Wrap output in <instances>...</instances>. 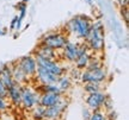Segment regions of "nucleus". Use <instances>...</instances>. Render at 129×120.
Returning <instances> with one entry per match:
<instances>
[{
    "label": "nucleus",
    "mask_w": 129,
    "mask_h": 120,
    "mask_svg": "<svg viewBox=\"0 0 129 120\" xmlns=\"http://www.w3.org/2000/svg\"><path fill=\"white\" fill-rule=\"evenodd\" d=\"M68 29L78 37L86 38L91 29V23L85 17H75L68 23Z\"/></svg>",
    "instance_id": "f257e3e1"
},
{
    "label": "nucleus",
    "mask_w": 129,
    "mask_h": 120,
    "mask_svg": "<svg viewBox=\"0 0 129 120\" xmlns=\"http://www.w3.org/2000/svg\"><path fill=\"white\" fill-rule=\"evenodd\" d=\"M103 26L101 23H96L91 25L90 32L87 35V39L90 46L93 50H101L104 46V36H103Z\"/></svg>",
    "instance_id": "f03ea898"
},
{
    "label": "nucleus",
    "mask_w": 129,
    "mask_h": 120,
    "mask_svg": "<svg viewBox=\"0 0 129 120\" xmlns=\"http://www.w3.org/2000/svg\"><path fill=\"white\" fill-rule=\"evenodd\" d=\"M66 43H67L66 38L60 33H49V35H46L42 39V44L53 49V50L62 49Z\"/></svg>",
    "instance_id": "7ed1b4c3"
},
{
    "label": "nucleus",
    "mask_w": 129,
    "mask_h": 120,
    "mask_svg": "<svg viewBox=\"0 0 129 120\" xmlns=\"http://www.w3.org/2000/svg\"><path fill=\"white\" fill-rule=\"evenodd\" d=\"M35 61H36L37 67L49 70V71H51L53 74H55L56 76H61L62 73H63V68L60 67V65L57 64L56 62H54L53 60H49V58H43V57H37Z\"/></svg>",
    "instance_id": "20e7f679"
},
{
    "label": "nucleus",
    "mask_w": 129,
    "mask_h": 120,
    "mask_svg": "<svg viewBox=\"0 0 129 120\" xmlns=\"http://www.w3.org/2000/svg\"><path fill=\"white\" fill-rule=\"evenodd\" d=\"M105 71L99 68V69L94 70H86L85 73L81 75V81L85 83L87 82H94V83H101L105 80Z\"/></svg>",
    "instance_id": "39448f33"
},
{
    "label": "nucleus",
    "mask_w": 129,
    "mask_h": 120,
    "mask_svg": "<svg viewBox=\"0 0 129 120\" xmlns=\"http://www.w3.org/2000/svg\"><path fill=\"white\" fill-rule=\"evenodd\" d=\"M38 102H40V97L36 93L30 90L29 88H22V101H20V103H23L24 107L31 108V107L38 105Z\"/></svg>",
    "instance_id": "423d86ee"
},
{
    "label": "nucleus",
    "mask_w": 129,
    "mask_h": 120,
    "mask_svg": "<svg viewBox=\"0 0 129 120\" xmlns=\"http://www.w3.org/2000/svg\"><path fill=\"white\" fill-rule=\"evenodd\" d=\"M37 76L42 82V84H56L57 80H59V76H56L51 71L40 68V67H37Z\"/></svg>",
    "instance_id": "0eeeda50"
},
{
    "label": "nucleus",
    "mask_w": 129,
    "mask_h": 120,
    "mask_svg": "<svg viewBox=\"0 0 129 120\" xmlns=\"http://www.w3.org/2000/svg\"><path fill=\"white\" fill-rule=\"evenodd\" d=\"M19 68L23 70L26 75H34L37 69L36 61L34 60L32 57H30V56H25L23 58H20V61H19Z\"/></svg>",
    "instance_id": "6e6552de"
},
{
    "label": "nucleus",
    "mask_w": 129,
    "mask_h": 120,
    "mask_svg": "<svg viewBox=\"0 0 129 120\" xmlns=\"http://www.w3.org/2000/svg\"><path fill=\"white\" fill-rule=\"evenodd\" d=\"M105 94L104 93H101V92H96L93 93V94H90L87 97V100H86V103L88 105V107H91L93 109H97V108H99L102 105H104L105 103Z\"/></svg>",
    "instance_id": "1a4fd4ad"
},
{
    "label": "nucleus",
    "mask_w": 129,
    "mask_h": 120,
    "mask_svg": "<svg viewBox=\"0 0 129 120\" xmlns=\"http://www.w3.org/2000/svg\"><path fill=\"white\" fill-rule=\"evenodd\" d=\"M64 108V103L62 101L57 102L56 105L50 107H44V118H48V119H56L59 118L62 111Z\"/></svg>",
    "instance_id": "9d476101"
},
{
    "label": "nucleus",
    "mask_w": 129,
    "mask_h": 120,
    "mask_svg": "<svg viewBox=\"0 0 129 120\" xmlns=\"http://www.w3.org/2000/svg\"><path fill=\"white\" fill-rule=\"evenodd\" d=\"M60 94H54V93H43V95L40 99V105L43 107H50L60 102Z\"/></svg>",
    "instance_id": "9b49d317"
},
{
    "label": "nucleus",
    "mask_w": 129,
    "mask_h": 120,
    "mask_svg": "<svg viewBox=\"0 0 129 120\" xmlns=\"http://www.w3.org/2000/svg\"><path fill=\"white\" fill-rule=\"evenodd\" d=\"M79 48L74 43H66L63 46V55L68 61H75L78 57Z\"/></svg>",
    "instance_id": "f8f14e48"
},
{
    "label": "nucleus",
    "mask_w": 129,
    "mask_h": 120,
    "mask_svg": "<svg viewBox=\"0 0 129 120\" xmlns=\"http://www.w3.org/2000/svg\"><path fill=\"white\" fill-rule=\"evenodd\" d=\"M7 94L10 95L11 100L14 105H19L22 101V88L19 87L17 83H14L13 86L7 88Z\"/></svg>",
    "instance_id": "ddd939ff"
},
{
    "label": "nucleus",
    "mask_w": 129,
    "mask_h": 120,
    "mask_svg": "<svg viewBox=\"0 0 129 120\" xmlns=\"http://www.w3.org/2000/svg\"><path fill=\"white\" fill-rule=\"evenodd\" d=\"M0 80L5 84L6 88H10L11 86L14 84V81L12 79V71H11V69L7 65H5L4 68L0 70Z\"/></svg>",
    "instance_id": "4468645a"
},
{
    "label": "nucleus",
    "mask_w": 129,
    "mask_h": 120,
    "mask_svg": "<svg viewBox=\"0 0 129 120\" xmlns=\"http://www.w3.org/2000/svg\"><path fill=\"white\" fill-rule=\"evenodd\" d=\"M90 62V56L86 52L85 49H79V52H78V57L75 58V63H77V67L79 69H84L86 68L87 63Z\"/></svg>",
    "instance_id": "2eb2a0df"
},
{
    "label": "nucleus",
    "mask_w": 129,
    "mask_h": 120,
    "mask_svg": "<svg viewBox=\"0 0 129 120\" xmlns=\"http://www.w3.org/2000/svg\"><path fill=\"white\" fill-rule=\"evenodd\" d=\"M37 57H43V58L53 60V58H54V50L42 44V45L38 48V50H37Z\"/></svg>",
    "instance_id": "dca6fc26"
},
{
    "label": "nucleus",
    "mask_w": 129,
    "mask_h": 120,
    "mask_svg": "<svg viewBox=\"0 0 129 120\" xmlns=\"http://www.w3.org/2000/svg\"><path fill=\"white\" fill-rule=\"evenodd\" d=\"M26 76H28V75L25 74L19 67L16 68V69L12 71V79H13L14 82H22V81H24V80L26 79Z\"/></svg>",
    "instance_id": "f3484780"
},
{
    "label": "nucleus",
    "mask_w": 129,
    "mask_h": 120,
    "mask_svg": "<svg viewBox=\"0 0 129 120\" xmlns=\"http://www.w3.org/2000/svg\"><path fill=\"white\" fill-rule=\"evenodd\" d=\"M85 90L88 94H93L96 92H99V83H94V82H87L85 86Z\"/></svg>",
    "instance_id": "a211bd4d"
},
{
    "label": "nucleus",
    "mask_w": 129,
    "mask_h": 120,
    "mask_svg": "<svg viewBox=\"0 0 129 120\" xmlns=\"http://www.w3.org/2000/svg\"><path fill=\"white\" fill-rule=\"evenodd\" d=\"M57 83H59L57 87L60 88V90H66L71 86V81H69L68 77H61V79L57 80Z\"/></svg>",
    "instance_id": "6ab92c4d"
},
{
    "label": "nucleus",
    "mask_w": 129,
    "mask_h": 120,
    "mask_svg": "<svg viewBox=\"0 0 129 120\" xmlns=\"http://www.w3.org/2000/svg\"><path fill=\"white\" fill-rule=\"evenodd\" d=\"M34 118L37 120L43 119V118H44V107L41 106V105L37 107L36 109L34 111Z\"/></svg>",
    "instance_id": "aec40b11"
},
{
    "label": "nucleus",
    "mask_w": 129,
    "mask_h": 120,
    "mask_svg": "<svg viewBox=\"0 0 129 120\" xmlns=\"http://www.w3.org/2000/svg\"><path fill=\"white\" fill-rule=\"evenodd\" d=\"M86 68L87 70H94V69H99L101 68V64H99V62H88L87 65H86Z\"/></svg>",
    "instance_id": "412c9836"
},
{
    "label": "nucleus",
    "mask_w": 129,
    "mask_h": 120,
    "mask_svg": "<svg viewBox=\"0 0 129 120\" xmlns=\"http://www.w3.org/2000/svg\"><path fill=\"white\" fill-rule=\"evenodd\" d=\"M88 120H105V116L103 115L102 113H99V112H94L93 114H91Z\"/></svg>",
    "instance_id": "4be33fe9"
},
{
    "label": "nucleus",
    "mask_w": 129,
    "mask_h": 120,
    "mask_svg": "<svg viewBox=\"0 0 129 120\" xmlns=\"http://www.w3.org/2000/svg\"><path fill=\"white\" fill-rule=\"evenodd\" d=\"M7 96V88L5 87V84L1 82V80H0V97L1 99H4V97Z\"/></svg>",
    "instance_id": "5701e85b"
},
{
    "label": "nucleus",
    "mask_w": 129,
    "mask_h": 120,
    "mask_svg": "<svg viewBox=\"0 0 129 120\" xmlns=\"http://www.w3.org/2000/svg\"><path fill=\"white\" fill-rule=\"evenodd\" d=\"M6 107H7L6 102L4 101V99H1V97H0V111H4V109H6Z\"/></svg>",
    "instance_id": "b1692460"
},
{
    "label": "nucleus",
    "mask_w": 129,
    "mask_h": 120,
    "mask_svg": "<svg viewBox=\"0 0 129 120\" xmlns=\"http://www.w3.org/2000/svg\"><path fill=\"white\" fill-rule=\"evenodd\" d=\"M118 3L122 7H125V6H128V0H118Z\"/></svg>",
    "instance_id": "393cba45"
},
{
    "label": "nucleus",
    "mask_w": 129,
    "mask_h": 120,
    "mask_svg": "<svg viewBox=\"0 0 129 120\" xmlns=\"http://www.w3.org/2000/svg\"><path fill=\"white\" fill-rule=\"evenodd\" d=\"M17 19H18V17H16V18L12 20V24H11V29L13 30V29H16V24H17Z\"/></svg>",
    "instance_id": "a878e982"
},
{
    "label": "nucleus",
    "mask_w": 129,
    "mask_h": 120,
    "mask_svg": "<svg viewBox=\"0 0 129 120\" xmlns=\"http://www.w3.org/2000/svg\"><path fill=\"white\" fill-rule=\"evenodd\" d=\"M4 35H5V32H4V31H1V30H0V36H4Z\"/></svg>",
    "instance_id": "bb28decb"
},
{
    "label": "nucleus",
    "mask_w": 129,
    "mask_h": 120,
    "mask_svg": "<svg viewBox=\"0 0 129 120\" xmlns=\"http://www.w3.org/2000/svg\"><path fill=\"white\" fill-rule=\"evenodd\" d=\"M23 3H28V1H30V0H22Z\"/></svg>",
    "instance_id": "cd10ccee"
},
{
    "label": "nucleus",
    "mask_w": 129,
    "mask_h": 120,
    "mask_svg": "<svg viewBox=\"0 0 129 120\" xmlns=\"http://www.w3.org/2000/svg\"><path fill=\"white\" fill-rule=\"evenodd\" d=\"M87 1H88V3H91V0H87Z\"/></svg>",
    "instance_id": "c85d7f7f"
},
{
    "label": "nucleus",
    "mask_w": 129,
    "mask_h": 120,
    "mask_svg": "<svg viewBox=\"0 0 129 120\" xmlns=\"http://www.w3.org/2000/svg\"><path fill=\"white\" fill-rule=\"evenodd\" d=\"M105 120H106V119H105Z\"/></svg>",
    "instance_id": "c756f323"
}]
</instances>
